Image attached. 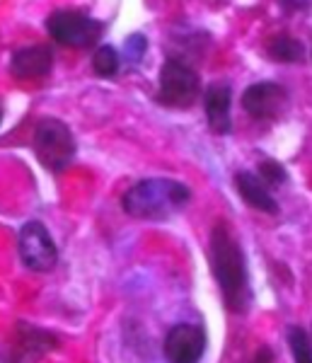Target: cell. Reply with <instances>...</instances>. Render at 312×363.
I'll list each match as a JSON object with an SVG mask.
<instances>
[{
    "label": "cell",
    "mask_w": 312,
    "mask_h": 363,
    "mask_svg": "<svg viewBox=\"0 0 312 363\" xmlns=\"http://www.w3.org/2000/svg\"><path fill=\"white\" fill-rule=\"evenodd\" d=\"M211 267H213V277L221 286L228 310L245 313L252 301L245 255L240 250L238 238L233 235L230 225L223 220L211 230Z\"/></svg>",
    "instance_id": "obj_1"
},
{
    "label": "cell",
    "mask_w": 312,
    "mask_h": 363,
    "mask_svg": "<svg viewBox=\"0 0 312 363\" xmlns=\"http://www.w3.org/2000/svg\"><path fill=\"white\" fill-rule=\"evenodd\" d=\"M189 186L177 179L152 177L133 184L123 194V211L138 220H167L169 216L186 206Z\"/></svg>",
    "instance_id": "obj_2"
},
{
    "label": "cell",
    "mask_w": 312,
    "mask_h": 363,
    "mask_svg": "<svg viewBox=\"0 0 312 363\" xmlns=\"http://www.w3.org/2000/svg\"><path fill=\"white\" fill-rule=\"evenodd\" d=\"M34 153L51 172L66 169L75 157V138L66 121L41 119L34 128Z\"/></svg>",
    "instance_id": "obj_3"
},
{
    "label": "cell",
    "mask_w": 312,
    "mask_h": 363,
    "mask_svg": "<svg viewBox=\"0 0 312 363\" xmlns=\"http://www.w3.org/2000/svg\"><path fill=\"white\" fill-rule=\"evenodd\" d=\"M201 95V78L184 61L169 58L160 70V102L167 107L186 109Z\"/></svg>",
    "instance_id": "obj_4"
},
{
    "label": "cell",
    "mask_w": 312,
    "mask_h": 363,
    "mask_svg": "<svg viewBox=\"0 0 312 363\" xmlns=\"http://www.w3.org/2000/svg\"><path fill=\"white\" fill-rule=\"evenodd\" d=\"M46 29L58 44L70 46V49L95 46L102 37V25L95 17L78 13V10H58L46 20Z\"/></svg>",
    "instance_id": "obj_5"
},
{
    "label": "cell",
    "mask_w": 312,
    "mask_h": 363,
    "mask_svg": "<svg viewBox=\"0 0 312 363\" xmlns=\"http://www.w3.org/2000/svg\"><path fill=\"white\" fill-rule=\"evenodd\" d=\"M20 257L32 272H51L58 262V250L44 223L29 220L20 230Z\"/></svg>",
    "instance_id": "obj_6"
},
{
    "label": "cell",
    "mask_w": 312,
    "mask_h": 363,
    "mask_svg": "<svg viewBox=\"0 0 312 363\" xmlns=\"http://www.w3.org/2000/svg\"><path fill=\"white\" fill-rule=\"evenodd\" d=\"M206 351V332L199 325L182 322L169 330L165 339V359L167 363H201Z\"/></svg>",
    "instance_id": "obj_7"
},
{
    "label": "cell",
    "mask_w": 312,
    "mask_h": 363,
    "mask_svg": "<svg viewBox=\"0 0 312 363\" xmlns=\"http://www.w3.org/2000/svg\"><path fill=\"white\" fill-rule=\"evenodd\" d=\"M286 107L288 92L279 83H255L243 92V109L252 119H276Z\"/></svg>",
    "instance_id": "obj_8"
},
{
    "label": "cell",
    "mask_w": 312,
    "mask_h": 363,
    "mask_svg": "<svg viewBox=\"0 0 312 363\" xmlns=\"http://www.w3.org/2000/svg\"><path fill=\"white\" fill-rule=\"evenodd\" d=\"M54 68V56L46 46H27V49H20L13 54V61H10V73L15 75L17 80H41L51 73Z\"/></svg>",
    "instance_id": "obj_9"
},
{
    "label": "cell",
    "mask_w": 312,
    "mask_h": 363,
    "mask_svg": "<svg viewBox=\"0 0 312 363\" xmlns=\"http://www.w3.org/2000/svg\"><path fill=\"white\" fill-rule=\"evenodd\" d=\"M51 347H54V337L51 335L34 330L29 325H20L17 342L13 344L8 359H3V363H37L39 359H44Z\"/></svg>",
    "instance_id": "obj_10"
},
{
    "label": "cell",
    "mask_w": 312,
    "mask_h": 363,
    "mask_svg": "<svg viewBox=\"0 0 312 363\" xmlns=\"http://www.w3.org/2000/svg\"><path fill=\"white\" fill-rule=\"evenodd\" d=\"M230 99H233V92L225 83H213L206 90V97H204L206 119H208L211 131L218 133V136H225L233 128Z\"/></svg>",
    "instance_id": "obj_11"
},
{
    "label": "cell",
    "mask_w": 312,
    "mask_h": 363,
    "mask_svg": "<svg viewBox=\"0 0 312 363\" xmlns=\"http://www.w3.org/2000/svg\"><path fill=\"white\" fill-rule=\"evenodd\" d=\"M235 184H238L240 196H243L252 208L264 211V213H269V216L279 213V201H276L272 191L267 189V184L259 177H255L252 172H240L238 177H235Z\"/></svg>",
    "instance_id": "obj_12"
},
{
    "label": "cell",
    "mask_w": 312,
    "mask_h": 363,
    "mask_svg": "<svg viewBox=\"0 0 312 363\" xmlns=\"http://www.w3.org/2000/svg\"><path fill=\"white\" fill-rule=\"evenodd\" d=\"M267 56L276 63H300L305 61V44L291 34H276L267 42Z\"/></svg>",
    "instance_id": "obj_13"
},
{
    "label": "cell",
    "mask_w": 312,
    "mask_h": 363,
    "mask_svg": "<svg viewBox=\"0 0 312 363\" xmlns=\"http://www.w3.org/2000/svg\"><path fill=\"white\" fill-rule=\"evenodd\" d=\"M119 63H121V58H119V54H116L114 46H99V49L95 51V56H92V68H95V73L102 75V78H111V75H116Z\"/></svg>",
    "instance_id": "obj_14"
},
{
    "label": "cell",
    "mask_w": 312,
    "mask_h": 363,
    "mask_svg": "<svg viewBox=\"0 0 312 363\" xmlns=\"http://www.w3.org/2000/svg\"><path fill=\"white\" fill-rule=\"evenodd\" d=\"M288 344H291V351H293V359H296V363H312L310 339H308V332H305L303 327H291V330H288Z\"/></svg>",
    "instance_id": "obj_15"
},
{
    "label": "cell",
    "mask_w": 312,
    "mask_h": 363,
    "mask_svg": "<svg viewBox=\"0 0 312 363\" xmlns=\"http://www.w3.org/2000/svg\"><path fill=\"white\" fill-rule=\"evenodd\" d=\"M259 174H262V179L267 182L269 186H281V184H286V179H288V172L284 169V165L276 160H264L262 165H259Z\"/></svg>",
    "instance_id": "obj_16"
},
{
    "label": "cell",
    "mask_w": 312,
    "mask_h": 363,
    "mask_svg": "<svg viewBox=\"0 0 312 363\" xmlns=\"http://www.w3.org/2000/svg\"><path fill=\"white\" fill-rule=\"evenodd\" d=\"M145 46H148V42H145L143 34H133V37L126 39V54L131 61H140L145 54Z\"/></svg>",
    "instance_id": "obj_17"
},
{
    "label": "cell",
    "mask_w": 312,
    "mask_h": 363,
    "mask_svg": "<svg viewBox=\"0 0 312 363\" xmlns=\"http://www.w3.org/2000/svg\"><path fill=\"white\" fill-rule=\"evenodd\" d=\"M0 121H3V109H0Z\"/></svg>",
    "instance_id": "obj_18"
}]
</instances>
